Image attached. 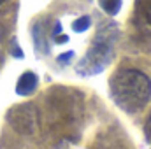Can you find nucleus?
Instances as JSON below:
<instances>
[{"instance_id": "nucleus-1", "label": "nucleus", "mask_w": 151, "mask_h": 149, "mask_svg": "<svg viewBox=\"0 0 151 149\" xmlns=\"http://www.w3.org/2000/svg\"><path fill=\"white\" fill-rule=\"evenodd\" d=\"M109 91L114 104L121 111L134 114L146 107L151 98V81L135 69H119L109 81Z\"/></svg>"}, {"instance_id": "nucleus-2", "label": "nucleus", "mask_w": 151, "mask_h": 149, "mask_svg": "<svg viewBox=\"0 0 151 149\" xmlns=\"http://www.w3.org/2000/svg\"><path fill=\"white\" fill-rule=\"evenodd\" d=\"M116 35H118L116 25L114 23H104L99 28L88 53L77 63L76 72L79 75H95L104 72L106 67L113 60V40L116 39Z\"/></svg>"}, {"instance_id": "nucleus-3", "label": "nucleus", "mask_w": 151, "mask_h": 149, "mask_svg": "<svg viewBox=\"0 0 151 149\" xmlns=\"http://www.w3.org/2000/svg\"><path fill=\"white\" fill-rule=\"evenodd\" d=\"M7 121L16 132L23 135H35L39 130V112L30 104L12 107L7 112Z\"/></svg>"}, {"instance_id": "nucleus-4", "label": "nucleus", "mask_w": 151, "mask_h": 149, "mask_svg": "<svg viewBox=\"0 0 151 149\" xmlns=\"http://www.w3.org/2000/svg\"><path fill=\"white\" fill-rule=\"evenodd\" d=\"M135 27L151 37V0H135Z\"/></svg>"}, {"instance_id": "nucleus-5", "label": "nucleus", "mask_w": 151, "mask_h": 149, "mask_svg": "<svg viewBox=\"0 0 151 149\" xmlns=\"http://www.w3.org/2000/svg\"><path fill=\"white\" fill-rule=\"evenodd\" d=\"M37 82H39V79L34 72H25V74H21V77L18 79L16 93L18 95H23V97L32 95L35 91V88H37Z\"/></svg>"}, {"instance_id": "nucleus-6", "label": "nucleus", "mask_w": 151, "mask_h": 149, "mask_svg": "<svg viewBox=\"0 0 151 149\" xmlns=\"http://www.w3.org/2000/svg\"><path fill=\"white\" fill-rule=\"evenodd\" d=\"M99 4L104 9V12L109 16H116L121 9V0H99Z\"/></svg>"}, {"instance_id": "nucleus-7", "label": "nucleus", "mask_w": 151, "mask_h": 149, "mask_svg": "<svg viewBox=\"0 0 151 149\" xmlns=\"http://www.w3.org/2000/svg\"><path fill=\"white\" fill-rule=\"evenodd\" d=\"M90 27H91V18L90 16H81V18H77L74 23H72V30L77 32V34L86 32Z\"/></svg>"}, {"instance_id": "nucleus-8", "label": "nucleus", "mask_w": 151, "mask_h": 149, "mask_svg": "<svg viewBox=\"0 0 151 149\" xmlns=\"http://www.w3.org/2000/svg\"><path fill=\"white\" fill-rule=\"evenodd\" d=\"M144 132H146V137H148V140H150V144H151V114L148 116V121H146Z\"/></svg>"}, {"instance_id": "nucleus-9", "label": "nucleus", "mask_w": 151, "mask_h": 149, "mask_svg": "<svg viewBox=\"0 0 151 149\" xmlns=\"http://www.w3.org/2000/svg\"><path fill=\"white\" fill-rule=\"evenodd\" d=\"M72 56H74V53H72V51H70V53H65V54L58 56V62H60V63H62V62H67V60H70Z\"/></svg>"}]
</instances>
